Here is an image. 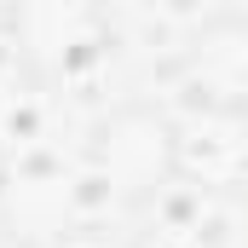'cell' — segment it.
Segmentation results:
<instances>
[{
  "mask_svg": "<svg viewBox=\"0 0 248 248\" xmlns=\"http://www.w3.org/2000/svg\"><path fill=\"white\" fill-rule=\"evenodd\" d=\"M144 248H214V243H208V231L196 219H185V225H156V237Z\"/></svg>",
  "mask_w": 248,
  "mask_h": 248,
  "instance_id": "4",
  "label": "cell"
},
{
  "mask_svg": "<svg viewBox=\"0 0 248 248\" xmlns=\"http://www.w3.org/2000/svg\"><path fill=\"white\" fill-rule=\"evenodd\" d=\"M6 185H12V156L0 150V202H6Z\"/></svg>",
  "mask_w": 248,
  "mask_h": 248,
  "instance_id": "5",
  "label": "cell"
},
{
  "mask_svg": "<svg viewBox=\"0 0 248 248\" xmlns=\"http://www.w3.org/2000/svg\"><path fill=\"white\" fill-rule=\"evenodd\" d=\"M93 185L133 208L173 190V122L150 104L110 110L93 133Z\"/></svg>",
  "mask_w": 248,
  "mask_h": 248,
  "instance_id": "1",
  "label": "cell"
},
{
  "mask_svg": "<svg viewBox=\"0 0 248 248\" xmlns=\"http://www.w3.org/2000/svg\"><path fill=\"white\" fill-rule=\"evenodd\" d=\"M173 185L202 196L248 185V110H190L173 122Z\"/></svg>",
  "mask_w": 248,
  "mask_h": 248,
  "instance_id": "2",
  "label": "cell"
},
{
  "mask_svg": "<svg viewBox=\"0 0 248 248\" xmlns=\"http://www.w3.org/2000/svg\"><path fill=\"white\" fill-rule=\"evenodd\" d=\"M179 75L196 87V110H248V23H214L179 46Z\"/></svg>",
  "mask_w": 248,
  "mask_h": 248,
  "instance_id": "3",
  "label": "cell"
}]
</instances>
